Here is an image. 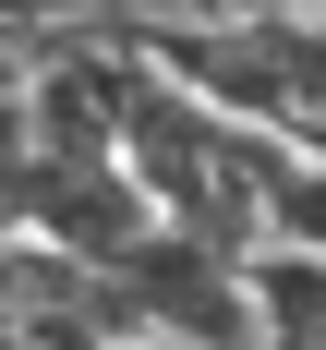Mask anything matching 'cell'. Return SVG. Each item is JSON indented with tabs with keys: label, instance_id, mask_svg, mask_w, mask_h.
Returning <instances> with one entry per match:
<instances>
[{
	"label": "cell",
	"instance_id": "cell-2",
	"mask_svg": "<svg viewBox=\"0 0 326 350\" xmlns=\"http://www.w3.org/2000/svg\"><path fill=\"white\" fill-rule=\"evenodd\" d=\"M121 25V0H0V36H25V49H61V36H109Z\"/></svg>",
	"mask_w": 326,
	"mask_h": 350
},
{
	"label": "cell",
	"instance_id": "cell-1",
	"mask_svg": "<svg viewBox=\"0 0 326 350\" xmlns=\"http://www.w3.org/2000/svg\"><path fill=\"white\" fill-rule=\"evenodd\" d=\"M242 302H254V350H326V254L266 242L242 266Z\"/></svg>",
	"mask_w": 326,
	"mask_h": 350
},
{
	"label": "cell",
	"instance_id": "cell-3",
	"mask_svg": "<svg viewBox=\"0 0 326 350\" xmlns=\"http://www.w3.org/2000/svg\"><path fill=\"white\" fill-rule=\"evenodd\" d=\"M254 12H326V0H121V25H254Z\"/></svg>",
	"mask_w": 326,
	"mask_h": 350
}]
</instances>
